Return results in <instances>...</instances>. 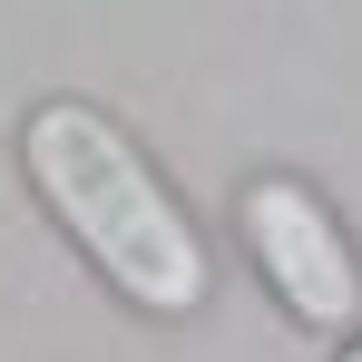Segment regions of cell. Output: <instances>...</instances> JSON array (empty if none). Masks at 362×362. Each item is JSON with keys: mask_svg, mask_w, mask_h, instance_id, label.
I'll return each instance as SVG.
<instances>
[{"mask_svg": "<svg viewBox=\"0 0 362 362\" xmlns=\"http://www.w3.org/2000/svg\"><path fill=\"white\" fill-rule=\"evenodd\" d=\"M20 167L40 186V206L59 216V235L88 255V274H108V294L137 313H196L216 294V264L206 235L186 226V206L157 186V167L137 157L108 108L88 98H40L20 118Z\"/></svg>", "mask_w": 362, "mask_h": 362, "instance_id": "1", "label": "cell"}, {"mask_svg": "<svg viewBox=\"0 0 362 362\" xmlns=\"http://www.w3.org/2000/svg\"><path fill=\"white\" fill-rule=\"evenodd\" d=\"M235 226H245L264 284L284 294L294 323L343 333V323L362 313V255H353V235H343V216H333L303 177H255L235 196Z\"/></svg>", "mask_w": 362, "mask_h": 362, "instance_id": "2", "label": "cell"}, {"mask_svg": "<svg viewBox=\"0 0 362 362\" xmlns=\"http://www.w3.org/2000/svg\"><path fill=\"white\" fill-rule=\"evenodd\" d=\"M343 362H362V343H353V353H343Z\"/></svg>", "mask_w": 362, "mask_h": 362, "instance_id": "3", "label": "cell"}]
</instances>
